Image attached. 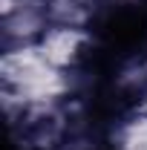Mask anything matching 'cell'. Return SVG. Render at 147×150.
<instances>
[{"mask_svg":"<svg viewBox=\"0 0 147 150\" xmlns=\"http://www.w3.org/2000/svg\"><path fill=\"white\" fill-rule=\"evenodd\" d=\"M112 3H136V0H112Z\"/></svg>","mask_w":147,"mask_h":150,"instance_id":"5","label":"cell"},{"mask_svg":"<svg viewBox=\"0 0 147 150\" xmlns=\"http://www.w3.org/2000/svg\"><path fill=\"white\" fill-rule=\"evenodd\" d=\"M0 20L6 46L37 43L52 26L46 0H0Z\"/></svg>","mask_w":147,"mask_h":150,"instance_id":"2","label":"cell"},{"mask_svg":"<svg viewBox=\"0 0 147 150\" xmlns=\"http://www.w3.org/2000/svg\"><path fill=\"white\" fill-rule=\"evenodd\" d=\"M87 43H90V32L87 29H78V26H49L46 35L37 40V49L43 52V58L55 69L69 72L81 61Z\"/></svg>","mask_w":147,"mask_h":150,"instance_id":"3","label":"cell"},{"mask_svg":"<svg viewBox=\"0 0 147 150\" xmlns=\"http://www.w3.org/2000/svg\"><path fill=\"white\" fill-rule=\"evenodd\" d=\"M112 147L115 150H147V112L136 110L127 121L118 124V130L112 136Z\"/></svg>","mask_w":147,"mask_h":150,"instance_id":"4","label":"cell"},{"mask_svg":"<svg viewBox=\"0 0 147 150\" xmlns=\"http://www.w3.org/2000/svg\"><path fill=\"white\" fill-rule=\"evenodd\" d=\"M0 75H3V98L9 115L20 112V118L29 110L55 107L69 93V78L64 69H55L37 43L29 46H6L0 58Z\"/></svg>","mask_w":147,"mask_h":150,"instance_id":"1","label":"cell"}]
</instances>
